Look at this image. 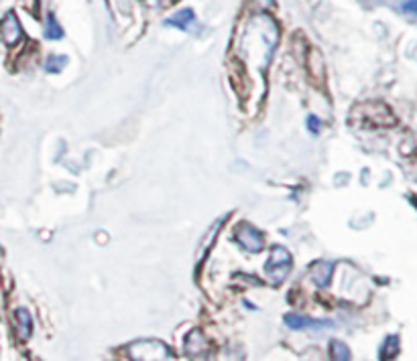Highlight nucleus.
I'll use <instances>...</instances> for the list:
<instances>
[{
    "label": "nucleus",
    "mask_w": 417,
    "mask_h": 361,
    "mask_svg": "<svg viewBox=\"0 0 417 361\" xmlns=\"http://www.w3.org/2000/svg\"><path fill=\"white\" fill-rule=\"evenodd\" d=\"M291 268V254L283 248V246H275L271 250V258L265 266V270L269 274L271 285H281L287 276V272Z\"/></svg>",
    "instance_id": "obj_1"
},
{
    "label": "nucleus",
    "mask_w": 417,
    "mask_h": 361,
    "mask_svg": "<svg viewBox=\"0 0 417 361\" xmlns=\"http://www.w3.org/2000/svg\"><path fill=\"white\" fill-rule=\"evenodd\" d=\"M236 240L250 254H257V252H261L265 248L263 234L257 227L250 226V224H243V226L236 227Z\"/></svg>",
    "instance_id": "obj_2"
},
{
    "label": "nucleus",
    "mask_w": 417,
    "mask_h": 361,
    "mask_svg": "<svg viewBox=\"0 0 417 361\" xmlns=\"http://www.w3.org/2000/svg\"><path fill=\"white\" fill-rule=\"evenodd\" d=\"M0 35L4 39L6 45H16L23 37V29H21V23L16 18L15 13H9L0 21Z\"/></svg>",
    "instance_id": "obj_3"
},
{
    "label": "nucleus",
    "mask_w": 417,
    "mask_h": 361,
    "mask_svg": "<svg viewBox=\"0 0 417 361\" xmlns=\"http://www.w3.org/2000/svg\"><path fill=\"white\" fill-rule=\"evenodd\" d=\"M285 325L289 329H295V331H299V329H330V327H334V323H330V321H316V319H308V316L301 315H287L285 316Z\"/></svg>",
    "instance_id": "obj_4"
},
{
    "label": "nucleus",
    "mask_w": 417,
    "mask_h": 361,
    "mask_svg": "<svg viewBox=\"0 0 417 361\" xmlns=\"http://www.w3.org/2000/svg\"><path fill=\"white\" fill-rule=\"evenodd\" d=\"M15 329L16 335H18V339H29V335H31L33 331V321L27 309H16Z\"/></svg>",
    "instance_id": "obj_5"
},
{
    "label": "nucleus",
    "mask_w": 417,
    "mask_h": 361,
    "mask_svg": "<svg viewBox=\"0 0 417 361\" xmlns=\"http://www.w3.org/2000/svg\"><path fill=\"white\" fill-rule=\"evenodd\" d=\"M332 264L330 262H318L316 266H313V270H311V278H313V282L320 286V288H326V286L330 285V278H332Z\"/></svg>",
    "instance_id": "obj_6"
},
{
    "label": "nucleus",
    "mask_w": 417,
    "mask_h": 361,
    "mask_svg": "<svg viewBox=\"0 0 417 361\" xmlns=\"http://www.w3.org/2000/svg\"><path fill=\"white\" fill-rule=\"evenodd\" d=\"M194 18H196V15H194V11H189V8H186V11H182V13H177V15H175V16H171V18H167V23H165V25H169V27H175V29L189 30V27H191V23H194Z\"/></svg>",
    "instance_id": "obj_7"
},
{
    "label": "nucleus",
    "mask_w": 417,
    "mask_h": 361,
    "mask_svg": "<svg viewBox=\"0 0 417 361\" xmlns=\"http://www.w3.org/2000/svg\"><path fill=\"white\" fill-rule=\"evenodd\" d=\"M397 353H399V337H397V335H389L385 345L381 349V360L397 357Z\"/></svg>",
    "instance_id": "obj_8"
},
{
    "label": "nucleus",
    "mask_w": 417,
    "mask_h": 361,
    "mask_svg": "<svg viewBox=\"0 0 417 361\" xmlns=\"http://www.w3.org/2000/svg\"><path fill=\"white\" fill-rule=\"evenodd\" d=\"M45 37H47V39H51V41H55V39H62V37H63L62 27L57 25V21H55V16H53V15L47 16Z\"/></svg>",
    "instance_id": "obj_9"
},
{
    "label": "nucleus",
    "mask_w": 417,
    "mask_h": 361,
    "mask_svg": "<svg viewBox=\"0 0 417 361\" xmlns=\"http://www.w3.org/2000/svg\"><path fill=\"white\" fill-rule=\"evenodd\" d=\"M330 351H332V357H334V360H340V361L350 360V349L344 345L342 341H332Z\"/></svg>",
    "instance_id": "obj_10"
},
{
    "label": "nucleus",
    "mask_w": 417,
    "mask_h": 361,
    "mask_svg": "<svg viewBox=\"0 0 417 361\" xmlns=\"http://www.w3.org/2000/svg\"><path fill=\"white\" fill-rule=\"evenodd\" d=\"M65 61H67V57H51V59L45 63V69L49 74H57V71H62Z\"/></svg>",
    "instance_id": "obj_11"
},
{
    "label": "nucleus",
    "mask_w": 417,
    "mask_h": 361,
    "mask_svg": "<svg viewBox=\"0 0 417 361\" xmlns=\"http://www.w3.org/2000/svg\"><path fill=\"white\" fill-rule=\"evenodd\" d=\"M401 11L403 13H409V15H417V0H405Z\"/></svg>",
    "instance_id": "obj_12"
},
{
    "label": "nucleus",
    "mask_w": 417,
    "mask_h": 361,
    "mask_svg": "<svg viewBox=\"0 0 417 361\" xmlns=\"http://www.w3.org/2000/svg\"><path fill=\"white\" fill-rule=\"evenodd\" d=\"M308 122H309V130H311V132L316 134V132L320 130V122H318V118H316V116H309Z\"/></svg>",
    "instance_id": "obj_13"
}]
</instances>
